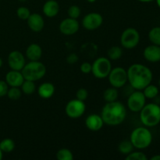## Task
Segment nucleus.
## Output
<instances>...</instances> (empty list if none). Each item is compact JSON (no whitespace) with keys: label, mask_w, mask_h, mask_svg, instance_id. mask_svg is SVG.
Here are the masks:
<instances>
[{"label":"nucleus","mask_w":160,"mask_h":160,"mask_svg":"<svg viewBox=\"0 0 160 160\" xmlns=\"http://www.w3.org/2000/svg\"><path fill=\"white\" fill-rule=\"evenodd\" d=\"M128 81L131 88L135 90L142 91L152 81V73L148 67L140 63L131 65L127 70Z\"/></svg>","instance_id":"1"},{"label":"nucleus","mask_w":160,"mask_h":160,"mask_svg":"<svg viewBox=\"0 0 160 160\" xmlns=\"http://www.w3.org/2000/svg\"><path fill=\"white\" fill-rule=\"evenodd\" d=\"M127 116L125 106L120 102H107L102 108L101 117L103 122L109 126H117L124 121Z\"/></svg>","instance_id":"2"},{"label":"nucleus","mask_w":160,"mask_h":160,"mask_svg":"<svg viewBox=\"0 0 160 160\" xmlns=\"http://www.w3.org/2000/svg\"><path fill=\"white\" fill-rule=\"evenodd\" d=\"M142 123L148 128H152L160 123V106L156 103L145 105L140 111Z\"/></svg>","instance_id":"3"},{"label":"nucleus","mask_w":160,"mask_h":160,"mask_svg":"<svg viewBox=\"0 0 160 160\" xmlns=\"http://www.w3.org/2000/svg\"><path fill=\"white\" fill-rule=\"evenodd\" d=\"M24 80L37 81L42 79L46 73V67L39 61H30L21 70Z\"/></svg>","instance_id":"4"},{"label":"nucleus","mask_w":160,"mask_h":160,"mask_svg":"<svg viewBox=\"0 0 160 160\" xmlns=\"http://www.w3.org/2000/svg\"><path fill=\"white\" fill-rule=\"evenodd\" d=\"M130 141L134 148L138 149H145L151 145L152 142V135L147 128H138L131 133Z\"/></svg>","instance_id":"5"},{"label":"nucleus","mask_w":160,"mask_h":160,"mask_svg":"<svg viewBox=\"0 0 160 160\" xmlns=\"http://www.w3.org/2000/svg\"><path fill=\"white\" fill-rule=\"evenodd\" d=\"M112 70L110 59L106 57H99L94 61L92 64V73L98 79L107 78Z\"/></svg>","instance_id":"6"},{"label":"nucleus","mask_w":160,"mask_h":160,"mask_svg":"<svg viewBox=\"0 0 160 160\" xmlns=\"http://www.w3.org/2000/svg\"><path fill=\"white\" fill-rule=\"evenodd\" d=\"M140 42L139 32L133 28H127L122 33L120 37V44L126 49H132L138 45Z\"/></svg>","instance_id":"7"},{"label":"nucleus","mask_w":160,"mask_h":160,"mask_svg":"<svg viewBox=\"0 0 160 160\" xmlns=\"http://www.w3.org/2000/svg\"><path fill=\"white\" fill-rule=\"evenodd\" d=\"M108 78L112 87L120 88L124 86L128 81V73L127 70L122 67H116L111 70Z\"/></svg>","instance_id":"8"},{"label":"nucleus","mask_w":160,"mask_h":160,"mask_svg":"<svg viewBox=\"0 0 160 160\" xmlns=\"http://www.w3.org/2000/svg\"><path fill=\"white\" fill-rule=\"evenodd\" d=\"M86 106L84 101L78 99H73L69 102L65 108L66 114L71 119L80 118L85 112Z\"/></svg>","instance_id":"9"},{"label":"nucleus","mask_w":160,"mask_h":160,"mask_svg":"<svg viewBox=\"0 0 160 160\" xmlns=\"http://www.w3.org/2000/svg\"><path fill=\"white\" fill-rule=\"evenodd\" d=\"M146 98L143 92L136 90L129 95L128 98V106L131 112H138L145 106Z\"/></svg>","instance_id":"10"},{"label":"nucleus","mask_w":160,"mask_h":160,"mask_svg":"<svg viewBox=\"0 0 160 160\" xmlns=\"http://www.w3.org/2000/svg\"><path fill=\"white\" fill-rule=\"evenodd\" d=\"M103 18L101 14L91 12L87 14L82 20V25L88 31L96 30L102 24Z\"/></svg>","instance_id":"11"},{"label":"nucleus","mask_w":160,"mask_h":160,"mask_svg":"<svg viewBox=\"0 0 160 160\" xmlns=\"http://www.w3.org/2000/svg\"><path fill=\"white\" fill-rule=\"evenodd\" d=\"M8 64L11 70L21 71L26 64L23 53L19 51H12L8 56Z\"/></svg>","instance_id":"12"},{"label":"nucleus","mask_w":160,"mask_h":160,"mask_svg":"<svg viewBox=\"0 0 160 160\" xmlns=\"http://www.w3.org/2000/svg\"><path fill=\"white\" fill-rule=\"evenodd\" d=\"M79 23L77 19L68 17L62 20L59 24V31L65 35H73L79 30Z\"/></svg>","instance_id":"13"},{"label":"nucleus","mask_w":160,"mask_h":160,"mask_svg":"<svg viewBox=\"0 0 160 160\" xmlns=\"http://www.w3.org/2000/svg\"><path fill=\"white\" fill-rule=\"evenodd\" d=\"M24 81L23 74L21 71L11 70L6 75V82L10 87L20 88Z\"/></svg>","instance_id":"14"},{"label":"nucleus","mask_w":160,"mask_h":160,"mask_svg":"<svg viewBox=\"0 0 160 160\" xmlns=\"http://www.w3.org/2000/svg\"><path fill=\"white\" fill-rule=\"evenodd\" d=\"M27 20H28V27L32 31L40 32L44 28V25H45L44 19L39 13H31Z\"/></svg>","instance_id":"15"},{"label":"nucleus","mask_w":160,"mask_h":160,"mask_svg":"<svg viewBox=\"0 0 160 160\" xmlns=\"http://www.w3.org/2000/svg\"><path fill=\"white\" fill-rule=\"evenodd\" d=\"M85 125L88 129L92 131H98L104 125L102 118L98 114H91L86 118Z\"/></svg>","instance_id":"16"},{"label":"nucleus","mask_w":160,"mask_h":160,"mask_svg":"<svg viewBox=\"0 0 160 160\" xmlns=\"http://www.w3.org/2000/svg\"><path fill=\"white\" fill-rule=\"evenodd\" d=\"M144 57L147 61L151 62H157L160 61V46L152 45L147 46L144 50Z\"/></svg>","instance_id":"17"},{"label":"nucleus","mask_w":160,"mask_h":160,"mask_svg":"<svg viewBox=\"0 0 160 160\" xmlns=\"http://www.w3.org/2000/svg\"><path fill=\"white\" fill-rule=\"evenodd\" d=\"M26 56L30 61H38L42 56V49L38 44H31L27 48Z\"/></svg>","instance_id":"18"},{"label":"nucleus","mask_w":160,"mask_h":160,"mask_svg":"<svg viewBox=\"0 0 160 160\" xmlns=\"http://www.w3.org/2000/svg\"><path fill=\"white\" fill-rule=\"evenodd\" d=\"M59 11V5L56 0H48L44 4L43 12L49 18L56 17Z\"/></svg>","instance_id":"19"},{"label":"nucleus","mask_w":160,"mask_h":160,"mask_svg":"<svg viewBox=\"0 0 160 160\" xmlns=\"http://www.w3.org/2000/svg\"><path fill=\"white\" fill-rule=\"evenodd\" d=\"M38 93L41 98H45V99L51 98L55 93L54 85L49 82L43 83L38 88Z\"/></svg>","instance_id":"20"},{"label":"nucleus","mask_w":160,"mask_h":160,"mask_svg":"<svg viewBox=\"0 0 160 160\" xmlns=\"http://www.w3.org/2000/svg\"><path fill=\"white\" fill-rule=\"evenodd\" d=\"M103 98L106 102H111L117 101L118 98V91L116 88H109L106 89L103 94Z\"/></svg>","instance_id":"21"},{"label":"nucleus","mask_w":160,"mask_h":160,"mask_svg":"<svg viewBox=\"0 0 160 160\" xmlns=\"http://www.w3.org/2000/svg\"><path fill=\"white\" fill-rule=\"evenodd\" d=\"M142 92L145 95V98L152 99V98H156V96L159 95V88L156 85L150 84L143 89Z\"/></svg>","instance_id":"22"},{"label":"nucleus","mask_w":160,"mask_h":160,"mask_svg":"<svg viewBox=\"0 0 160 160\" xmlns=\"http://www.w3.org/2000/svg\"><path fill=\"white\" fill-rule=\"evenodd\" d=\"M15 148V143L10 138H5L0 142V149L2 152L9 153L13 151Z\"/></svg>","instance_id":"23"},{"label":"nucleus","mask_w":160,"mask_h":160,"mask_svg":"<svg viewBox=\"0 0 160 160\" xmlns=\"http://www.w3.org/2000/svg\"><path fill=\"white\" fill-rule=\"evenodd\" d=\"M148 38L153 45L160 46V27H156L150 30Z\"/></svg>","instance_id":"24"},{"label":"nucleus","mask_w":160,"mask_h":160,"mask_svg":"<svg viewBox=\"0 0 160 160\" xmlns=\"http://www.w3.org/2000/svg\"><path fill=\"white\" fill-rule=\"evenodd\" d=\"M21 91L25 95H31L34 93L36 90V86L34 84V81H28V80H24L22 85L20 86Z\"/></svg>","instance_id":"25"},{"label":"nucleus","mask_w":160,"mask_h":160,"mask_svg":"<svg viewBox=\"0 0 160 160\" xmlns=\"http://www.w3.org/2000/svg\"><path fill=\"white\" fill-rule=\"evenodd\" d=\"M118 149L120 153L123 155H128L133 151L134 149V146H133L132 143L131 141L124 140L122 141L118 145Z\"/></svg>","instance_id":"26"},{"label":"nucleus","mask_w":160,"mask_h":160,"mask_svg":"<svg viewBox=\"0 0 160 160\" xmlns=\"http://www.w3.org/2000/svg\"><path fill=\"white\" fill-rule=\"evenodd\" d=\"M123 49L119 46H112L108 51V56L111 60H117L122 56Z\"/></svg>","instance_id":"27"},{"label":"nucleus","mask_w":160,"mask_h":160,"mask_svg":"<svg viewBox=\"0 0 160 160\" xmlns=\"http://www.w3.org/2000/svg\"><path fill=\"white\" fill-rule=\"evenodd\" d=\"M6 95L11 100H18L21 97L22 91L18 87H10L8 89Z\"/></svg>","instance_id":"28"},{"label":"nucleus","mask_w":160,"mask_h":160,"mask_svg":"<svg viewBox=\"0 0 160 160\" xmlns=\"http://www.w3.org/2000/svg\"><path fill=\"white\" fill-rule=\"evenodd\" d=\"M56 158L59 160H72L73 159V153L67 148L59 149L56 153Z\"/></svg>","instance_id":"29"},{"label":"nucleus","mask_w":160,"mask_h":160,"mask_svg":"<svg viewBox=\"0 0 160 160\" xmlns=\"http://www.w3.org/2000/svg\"><path fill=\"white\" fill-rule=\"evenodd\" d=\"M127 160H147L148 158L142 152H131L130 154L127 155Z\"/></svg>","instance_id":"30"},{"label":"nucleus","mask_w":160,"mask_h":160,"mask_svg":"<svg viewBox=\"0 0 160 160\" xmlns=\"http://www.w3.org/2000/svg\"><path fill=\"white\" fill-rule=\"evenodd\" d=\"M17 17L20 19L23 20H27L28 19V17H30V15H31V12H30V9L28 8L24 7V6H21V7L17 9Z\"/></svg>","instance_id":"31"},{"label":"nucleus","mask_w":160,"mask_h":160,"mask_svg":"<svg viewBox=\"0 0 160 160\" xmlns=\"http://www.w3.org/2000/svg\"><path fill=\"white\" fill-rule=\"evenodd\" d=\"M80 15H81V9L79 6H75V5L70 6V8L68 9L69 17L73 19H78Z\"/></svg>","instance_id":"32"},{"label":"nucleus","mask_w":160,"mask_h":160,"mask_svg":"<svg viewBox=\"0 0 160 160\" xmlns=\"http://www.w3.org/2000/svg\"><path fill=\"white\" fill-rule=\"evenodd\" d=\"M88 96V92L85 88H80L77 91L76 97L78 99L81 100V101H85Z\"/></svg>","instance_id":"33"},{"label":"nucleus","mask_w":160,"mask_h":160,"mask_svg":"<svg viewBox=\"0 0 160 160\" xmlns=\"http://www.w3.org/2000/svg\"><path fill=\"white\" fill-rule=\"evenodd\" d=\"M92 65L88 62H83L81 65V71L83 73H85V74L92 73Z\"/></svg>","instance_id":"34"},{"label":"nucleus","mask_w":160,"mask_h":160,"mask_svg":"<svg viewBox=\"0 0 160 160\" xmlns=\"http://www.w3.org/2000/svg\"><path fill=\"white\" fill-rule=\"evenodd\" d=\"M8 86L9 85L6 82V81H0V98L6 95L8 89H9Z\"/></svg>","instance_id":"35"},{"label":"nucleus","mask_w":160,"mask_h":160,"mask_svg":"<svg viewBox=\"0 0 160 160\" xmlns=\"http://www.w3.org/2000/svg\"><path fill=\"white\" fill-rule=\"evenodd\" d=\"M78 59H79V58H78V56L76 53H70V55L67 56V62L69 64H74L78 62Z\"/></svg>","instance_id":"36"},{"label":"nucleus","mask_w":160,"mask_h":160,"mask_svg":"<svg viewBox=\"0 0 160 160\" xmlns=\"http://www.w3.org/2000/svg\"><path fill=\"white\" fill-rule=\"evenodd\" d=\"M151 160H160V155H156L151 158Z\"/></svg>","instance_id":"37"},{"label":"nucleus","mask_w":160,"mask_h":160,"mask_svg":"<svg viewBox=\"0 0 160 160\" xmlns=\"http://www.w3.org/2000/svg\"><path fill=\"white\" fill-rule=\"evenodd\" d=\"M138 1L142 2H152L153 0H138Z\"/></svg>","instance_id":"38"},{"label":"nucleus","mask_w":160,"mask_h":160,"mask_svg":"<svg viewBox=\"0 0 160 160\" xmlns=\"http://www.w3.org/2000/svg\"><path fill=\"white\" fill-rule=\"evenodd\" d=\"M2 150L0 149V160H1L2 159V157H3V155H2Z\"/></svg>","instance_id":"39"},{"label":"nucleus","mask_w":160,"mask_h":160,"mask_svg":"<svg viewBox=\"0 0 160 160\" xmlns=\"http://www.w3.org/2000/svg\"><path fill=\"white\" fill-rule=\"evenodd\" d=\"M2 59L1 58H0V68H1V67H2Z\"/></svg>","instance_id":"40"},{"label":"nucleus","mask_w":160,"mask_h":160,"mask_svg":"<svg viewBox=\"0 0 160 160\" xmlns=\"http://www.w3.org/2000/svg\"><path fill=\"white\" fill-rule=\"evenodd\" d=\"M87 1L88 2H95L96 0H87Z\"/></svg>","instance_id":"41"},{"label":"nucleus","mask_w":160,"mask_h":160,"mask_svg":"<svg viewBox=\"0 0 160 160\" xmlns=\"http://www.w3.org/2000/svg\"><path fill=\"white\" fill-rule=\"evenodd\" d=\"M156 2H157L158 6H159V7L160 8V0H156Z\"/></svg>","instance_id":"42"},{"label":"nucleus","mask_w":160,"mask_h":160,"mask_svg":"<svg viewBox=\"0 0 160 160\" xmlns=\"http://www.w3.org/2000/svg\"><path fill=\"white\" fill-rule=\"evenodd\" d=\"M19 1H20V2H25V1H27V0H19Z\"/></svg>","instance_id":"43"},{"label":"nucleus","mask_w":160,"mask_h":160,"mask_svg":"<svg viewBox=\"0 0 160 160\" xmlns=\"http://www.w3.org/2000/svg\"><path fill=\"white\" fill-rule=\"evenodd\" d=\"M159 87H160V79H159Z\"/></svg>","instance_id":"44"},{"label":"nucleus","mask_w":160,"mask_h":160,"mask_svg":"<svg viewBox=\"0 0 160 160\" xmlns=\"http://www.w3.org/2000/svg\"><path fill=\"white\" fill-rule=\"evenodd\" d=\"M159 131H160V130H159Z\"/></svg>","instance_id":"45"}]
</instances>
